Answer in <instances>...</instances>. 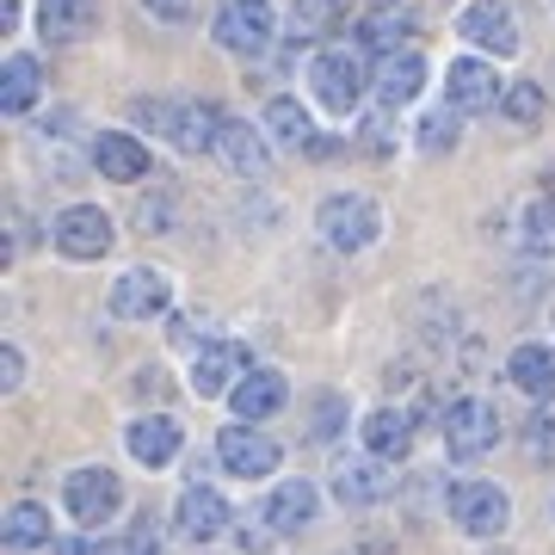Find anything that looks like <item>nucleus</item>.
Segmentation results:
<instances>
[{
	"label": "nucleus",
	"mask_w": 555,
	"mask_h": 555,
	"mask_svg": "<svg viewBox=\"0 0 555 555\" xmlns=\"http://www.w3.org/2000/svg\"><path fill=\"white\" fill-rule=\"evenodd\" d=\"M456 38L476 43V50H494V56H518V50H525V31H518L506 0H469V7L456 13Z\"/></svg>",
	"instance_id": "obj_10"
},
{
	"label": "nucleus",
	"mask_w": 555,
	"mask_h": 555,
	"mask_svg": "<svg viewBox=\"0 0 555 555\" xmlns=\"http://www.w3.org/2000/svg\"><path fill=\"white\" fill-rule=\"evenodd\" d=\"M456 137H463V112H456L451 100L438 105V112H426V118H420V130H414V142L426 149V155H451Z\"/></svg>",
	"instance_id": "obj_30"
},
{
	"label": "nucleus",
	"mask_w": 555,
	"mask_h": 555,
	"mask_svg": "<svg viewBox=\"0 0 555 555\" xmlns=\"http://www.w3.org/2000/svg\"><path fill=\"white\" fill-rule=\"evenodd\" d=\"M173 531L185 537V543H217V537L229 531V500H222L210 481H192L173 506Z\"/></svg>",
	"instance_id": "obj_15"
},
{
	"label": "nucleus",
	"mask_w": 555,
	"mask_h": 555,
	"mask_svg": "<svg viewBox=\"0 0 555 555\" xmlns=\"http://www.w3.org/2000/svg\"><path fill=\"white\" fill-rule=\"evenodd\" d=\"M93 167H100L105 179H118V185H137V179L155 167V155H149L142 137H130V130H105V137L93 142Z\"/></svg>",
	"instance_id": "obj_23"
},
{
	"label": "nucleus",
	"mask_w": 555,
	"mask_h": 555,
	"mask_svg": "<svg viewBox=\"0 0 555 555\" xmlns=\"http://www.w3.org/2000/svg\"><path fill=\"white\" fill-rule=\"evenodd\" d=\"M414 25H420L414 0H377V7L352 25V38H358V50L389 56V50H401V43H414Z\"/></svg>",
	"instance_id": "obj_16"
},
{
	"label": "nucleus",
	"mask_w": 555,
	"mask_h": 555,
	"mask_svg": "<svg viewBox=\"0 0 555 555\" xmlns=\"http://www.w3.org/2000/svg\"><path fill=\"white\" fill-rule=\"evenodd\" d=\"M315 513H321V488L315 481H278L272 494H266V525H272L278 537H297V531H309V525H315Z\"/></svg>",
	"instance_id": "obj_20"
},
{
	"label": "nucleus",
	"mask_w": 555,
	"mask_h": 555,
	"mask_svg": "<svg viewBox=\"0 0 555 555\" xmlns=\"http://www.w3.org/2000/svg\"><path fill=\"white\" fill-rule=\"evenodd\" d=\"M38 100H43L38 56H7V68H0V112L7 118H25V112H38Z\"/></svg>",
	"instance_id": "obj_26"
},
{
	"label": "nucleus",
	"mask_w": 555,
	"mask_h": 555,
	"mask_svg": "<svg viewBox=\"0 0 555 555\" xmlns=\"http://www.w3.org/2000/svg\"><path fill=\"white\" fill-rule=\"evenodd\" d=\"M20 383H25V352H20V346H0V389L13 396Z\"/></svg>",
	"instance_id": "obj_33"
},
{
	"label": "nucleus",
	"mask_w": 555,
	"mask_h": 555,
	"mask_svg": "<svg viewBox=\"0 0 555 555\" xmlns=\"http://www.w3.org/2000/svg\"><path fill=\"white\" fill-rule=\"evenodd\" d=\"M167 302H173V278L155 272V266H130V272L112 284L105 309L118 321H155V315H167Z\"/></svg>",
	"instance_id": "obj_11"
},
{
	"label": "nucleus",
	"mask_w": 555,
	"mask_h": 555,
	"mask_svg": "<svg viewBox=\"0 0 555 555\" xmlns=\"http://www.w3.org/2000/svg\"><path fill=\"white\" fill-rule=\"evenodd\" d=\"M444 100L456 105V112H488V105H500L506 93H500V68L488 56H456L451 68H444Z\"/></svg>",
	"instance_id": "obj_14"
},
{
	"label": "nucleus",
	"mask_w": 555,
	"mask_h": 555,
	"mask_svg": "<svg viewBox=\"0 0 555 555\" xmlns=\"http://www.w3.org/2000/svg\"><path fill=\"white\" fill-rule=\"evenodd\" d=\"M62 506H68L75 525L100 531V525H112V518L124 513V481L112 476V469H100V463L68 469V476H62Z\"/></svg>",
	"instance_id": "obj_4"
},
{
	"label": "nucleus",
	"mask_w": 555,
	"mask_h": 555,
	"mask_svg": "<svg viewBox=\"0 0 555 555\" xmlns=\"http://www.w3.org/2000/svg\"><path fill=\"white\" fill-rule=\"evenodd\" d=\"M100 25V0H38V31L43 43H80Z\"/></svg>",
	"instance_id": "obj_24"
},
{
	"label": "nucleus",
	"mask_w": 555,
	"mask_h": 555,
	"mask_svg": "<svg viewBox=\"0 0 555 555\" xmlns=\"http://www.w3.org/2000/svg\"><path fill=\"white\" fill-rule=\"evenodd\" d=\"M506 377H513L518 396L555 401V346H550V339H525V346H513V358H506Z\"/></svg>",
	"instance_id": "obj_22"
},
{
	"label": "nucleus",
	"mask_w": 555,
	"mask_h": 555,
	"mask_svg": "<svg viewBox=\"0 0 555 555\" xmlns=\"http://www.w3.org/2000/svg\"><path fill=\"white\" fill-rule=\"evenodd\" d=\"M179 444H185V433H179L173 414H142V420L124 426V451L137 456L142 469H167L179 456Z\"/></svg>",
	"instance_id": "obj_18"
},
{
	"label": "nucleus",
	"mask_w": 555,
	"mask_h": 555,
	"mask_svg": "<svg viewBox=\"0 0 555 555\" xmlns=\"http://www.w3.org/2000/svg\"><path fill=\"white\" fill-rule=\"evenodd\" d=\"M358 438H364V451H371V456L396 463V456L414 451V414H401V408H377V414H364Z\"/></svg>",
	"instance_id": "obj_25"
},
{
	"label": "nucleus",
	"mask_w": 555,
	"mask_h": 555,
	"mask_svg": "<svg viewBox=\"0 0 555 555\" xmlns=\"http://www.w3.org/2000/svg\"><path fill=\"white\" fill-rule=\"evenodd\" d=\"M210 155L229 167V173L241 179H259V173H272V149H266V130H254L247 118H222V137Z\"/></svg>",
	"instance_id": "obj_17"
},
{
	"label": "nucleus",
	"mask_w": 555,
	"mask_h": 555,
	"mask_svg": "<svg viewBox=\"0 0 555 555\" xmlns=\"http://www.w3.org/2000/svg\"><path fill=\"white\" fill-rule=\"evenodd\" d=\"M506 118H518V124H537L543 118V87L537 80H518V87H506Z\"/></svg>",
	"instance_id": "obj_32"
},
{
	"label": "nucleus",
	"mask_w": 555,
	"mask_h": 555,
	"mask_svg": "<svg viewBox=\"0 0 555 555\" xmlns=\"http://www.w3.org/2000/svg\"><path fill=\"white\" fill-rule=\"evenodd\" d=\"M210 31H217L222 50H235V56H259V50H272V38H278V7H272V0H222Z\"/></svg>",
	"instance_id": "obj_7"
},
{
	"label": "nucleus",
	"mask_w": 555,
	"mask_h": 555,
	"mask_svg": "<svg viewBox=\"0 0 555 555\" xmlns=\"http://www.w3.org/2000/svg\"><path fill=\"white\" fill-rule=\"evenodd\" d=\"M50 247H56L62 259H75V266L105 259L112 254V217H105L100 204H68V210L50 222Z\"/></svg>",
	"instance_id": "obj_9"
},
{
	"label": "nucleus",
	"mask_w": 555,
	"mask_h": 555,
	"mask_svg": "<svg viewBox=\"0 0 555 555\" xmlns=\"http://www.w3.org/2000/svg\"><path fill=\"white\" fill-rule=\"evenodd\" d=\"M266 137L278 142V149H309L315 142V118H309V105L291 100V93H278V100H266Z\"/></svg>",
	"instance_id": "obj_27"
},
{
	"label": "nucleus",
	"mask_w": 555,
	"mask_h": 555,
	"mask_svg": "<svg viewBox=\"0 0 555 555\" xmlns=\"http://www.w3.org/2000/svg\"><path fill=\"white\" fill-rule=\"evenodd\" d=\"M254 371V358H247V346L241 339H210V346H198V358H192V389H198L204 401H229V389H235L241 377Z\"/></svg>",
	"instance_id": "obj_12"
},
{
	"label": "nucleus",
	"mask_w": 555,
	"mask_h": 555,
	"mask_svg": "<svg viewBox=\"0 0 555 555\" xmlns=\"http://www.w3.org/2000/svg\"><path fill=\"white\" fill-rule=\"evenodd\" d=\"M396 494V481H389V463L383 456H346L334 469V500L346 513H364V506H383V500Z\"/></svg>",
	"instance_id": "obj_13"
},
{
	"label": "nucleus",
	"mask_w": 555,
	"mask_h": 555,
	"mask_svg": "<svg viewBox=\"0 0 555 555\" xmlns=\"http://www.w3.org/2000/svg\"><path fill=\"white\" fill-rule=\"evenodd\" d=\"M278 456H284V444L272 433H259L254 420H235V426L217 433V463L241 481H266L278 469Z\"/></svg>",
	"instance_id": "obj_8"
},
{
	"label": "nucleus",
	"mask_w": 555,
	"mask_h": 555,
	"mask_svg": "<svg viewBox=\"0 0 555 555\" xmlns=\"http://www.w3.org/2000/svg\"><path fill=\"white\" fill-rule=\"evenodd\" d=\"M444 513H451L456 531L469 537H500L506 525H513V500H506V488L500 481H451V494H444Z\"/></svg>",
	"instance_id": "obj_5"
},
{
	"label": "nucleus",
	"mask_w": 555,
	"mask_h": 555,
	"mask_svg": "<svg viewBox=\"0 0 555 555\" xmlns=\"http://www.w3.org/2000/svg\"><path fill=\"white\" fill-rule=\"evenodd\" d=\"M20 25V0H0V31H13Z\"/></svg>",
	"instance_id": "obj_38"
},
{
	"label": "nucleus",
	"mask_w": 555,
	"mask_h": 555,
	"mask_svg": "<svg viewBox=\"0 0 555 555\" xmlns=\"http://www.w3.org/2000/svg\"><path fill=\"white\" fill-rule=\"evenodd\" d=\"M531 456H555V414L531 420Z\"/></svg>",
	"instance_id": "obj_34"
},
{
	"label": "nucleus",
	"mask_w": 555,
	"mask_h": 555,
	"mask_svg": "<svg viewBox=\"0 0 555 555\" xmlns=\"http://www.w3.org/2000/svg\"><path fill=\"white\" fill-rule=\"evenodd\" d=\"M518 241H525V254H537V259L555 254V198H531V204H525V217H518Z\"/></svg>",
	"instance_id": "obj_29"
},
{
	"label": "nucleus",
	"mask_w": 555,
	"mask_h": 555,
	"mask_svg": "<svg viewBox=\"0 0 555 555\" xmlns=\"http://www.w3.org/2000/svg\"><path fill=\"white\" fill-rule=\"evenodd\" d=\"M137 118L149 124L167 149H179V155H204V149H217V137H222L217 100H142Z\"/></svg>",
	"instance_id": "obj_1"
},
{
	"label": "nucleus",
	"mask_w": 555,
	"mask_h": 555,
	"mask_svg": "<svg viewBox=\"0 0 555 555\" xmlns=\"http://www.w3.org/2000/svg\"><path fill=\"white\" fill-rule=\"evenodd\" d=\"M371 87H377V100H383V105L420 100V87H426V56H420L414 43H401V50L377 56V75H371Z\"/></svg>",
	"instance_id": "obj_21"
},
{
	"label": "nucleus",
	"mask_w": 555,
	"mask_h": 555,
	"mask_svg": "<svg viewBox=\"0 0 555 555\" xmlns=\"http://www.w3.org/2000/svg\"><path fill=\"white\" fill-rule=\"evenodd\" d=\"M284 401H291V383H284V371H272V364H254L247 377L229 389V408H235V420H272L284 414Z\"/></svg>",
	"instance_id": "obj_19"
},
{
	"label": "nucleus",
	"mask_w": 555,
	"mask_h": 555,
	"mask_svg": "<svg viewBox=\"0 0 555 555\" xmlns=\"http://www.w3.org/2000/svg\"><path fill=\"white\" fill-rule=\"evenodd\" d=\"M50 543H56L50 513H43L38 500H13V506H7V550L31 555V550H50Z\"/></svg>",
	"instance_id": "obj_28"
},
{
	"label": "nucleus",
	"mask_w": 555,
	"mask_h": 555,
	"mask_svg": "<svg viewBox=\"0 0 555 555\" xmlns=\"http://www.w3.org/2000/svg\"><path fill=\"white\" fill-rule=\"evenodd\" d=\"M155 20H167V25H179V20H192V0H142Z\"/></svg>",
	"instance_id": "obj_35"
},
{
	"label": "nucleus",
	"mask_w": 555,
	"mask_h": 555,
	"mask_svg": "<svg viewBox=\"0 0 555 555\" xmlns=\"http://www.w3.org/2000/svg\"><path fill=\"white\" fill-rule=\"evenodd\" d=\"M302 155H309V160H334V155H339V142H334V137H315L309 149H302Z\"/></svg>",
	"instance_id": "obj_37"
},
{
	"label": "nucleus",
	"mask_w": 555,
	"mask_h": 555,
	"mask_svg": "<svg viewBox=\"0 0 555 555\" xmlns=\"http://www.w3.org/2000/svg\"><path fill=\"white\" fill-rule=\"evenodd\" d=\"M500 444V408L481 396H463L444 408V456L451 463H476Z\"/></svg>",
	"instance_id": "obj_6"
},
{
	"label": "nucleus",
	"mask_w": 555,
	"mask_h": 555,
	"mask_svg": "<svg viewBox=\"0 0 555 555\" xmlns=\"http://www.w3.org/2000/svg\"><path fill=\"white\" fill-rule=\"evenodd\" d=\"M364 87H371V75H364V56H358V50H339V43L315 50V62H309V93H315L334 118H352L358 100H364Z\"/></svg>",
	"instance_id": "obj_2"
},
{
	"label": "nucleus",
	"mask_w": 555,
	"mask_h": 555,
	"mask_svg": "<svg viewBox=\"0 0 555 555\" xmlns=\"http://www.w3.org/2000/svg\"><path fill=\"white\" fill-rule=\"evenodd\" d=\"M315 229H321L327 247H339V254H364V247L383 235V210L364 198V192H334V198H321Z\"/></svg>",
	"instance_id": "obj_3"
},
{
	"label": "nucleus",
	"mask_w": 555,
	"mask_h": 555,
	"mask_svg": "<svg viewBox=\"0 0 555 555\" xmlns=\"http://www.w3.org/2000/svg\"><path fill=\"white\" fill-rule=\"evenodd\" d=\"M339 426H346V401L327 389V396H315V414H309V438L315 444H327V438H339Z\"/></svg>",
	"instance_id": "obj_31"
},
{
	"label": "nucleus",
	"mask_w": 555,
	"mask_h": 555,
	"mask_svg": "<svg viewBox=\"0 0 555 555\" xmlns=\"http://www.w3.org/2000/svg\"><path fill=\"white\" fill-rule=\"evenodd\" d=\"M56 555H105V550L87 543V537H56Z\"/></svg>",
	"instance_id": "obj_36"
}]
</instances>
